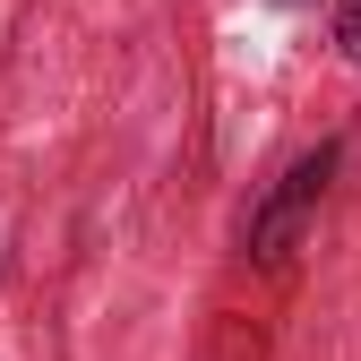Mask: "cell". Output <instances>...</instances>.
Segmentation results:
<instances>
[{
    "mask_svg": "<svg viewBox=\"0 0 361 361\" xmlns=\"http://www.w3.org/2000/svg\"><path fill=\"white\" fill-rule=\"evenodd\" d=\"M327 180H336V147H310V155H293V164H284V180L258 198V215H250L241 250H250L258 267H284V258L301 250V233H310V215H319Z\"/></svg>",
    "mask_w": 361,
    "mask_h": 361,
    "instance_id": "cell-1",
    "label": "cell"
},
{
    "mask_svg": "<svg viewBox=\"0 0 361 361\" xmlns=\"http://www.w3.org/2000/svg\"><path fill=\"white\" fill-rule=\"evenodd\" d=\"M327 26H336V52L361 61V0H327Z\"/></svg>",
    "mask_w": 361,
    "mask_h": 361,
    "instance_id": "cell-2",
    "label": "cell"
}]
</instances>
